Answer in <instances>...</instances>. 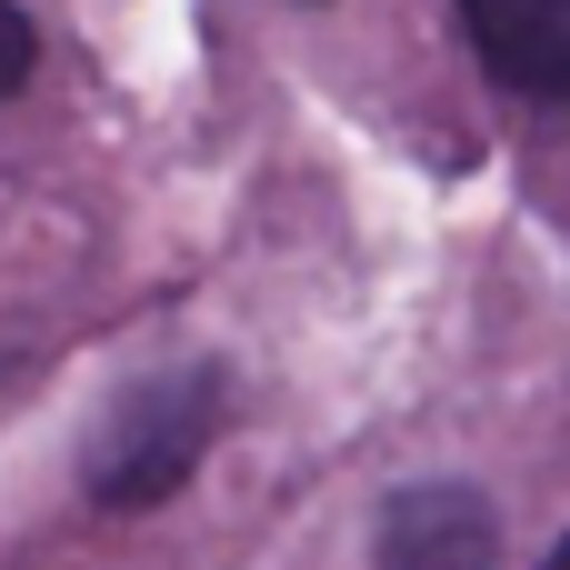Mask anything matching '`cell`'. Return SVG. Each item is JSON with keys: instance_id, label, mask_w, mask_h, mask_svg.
I'll return each instance as SVG.
<instances>
[{"instance_id": "4", "label": "cell", "mask_w": 570, "mask_h": 570, "mask_svg": "<svg viewBox=\"0 0 570 570\" xmlns=\"http://www.w3.org/2000/svg\"><path fill=\"white\" fill-rule=\"evenodd\" d=\"M30 70H40V30L20 20V0H0V100H10Z\"/></svg>"}, {"instance_id": "5", "label": "cell", "mask_w": 570, "mask_h": 570, "mask_svg": "<svg viewBox=\"0 0 570 570\" xmlns=\"http://www.w3.org/2000/svg\"><path fill=\"white\" fill-rule=\"evenodd\" d=\"M541 570H570V531H561V541H551V561H541Z\"/></svg>"}, {"instance_id": "2", "label": "cell", "mask_w": 570, "mask_h": 570, "mask_svg": "<svg viewBox=\"0 0 570 570\" xmlns=\"http://www.w3.org/2000/svg\"><path fill=\"white\" fill-rule=\"evenodd\" d=\"M501 561V511L471 481H411L381 511V570H491Z\"/></svg>"}, {"instance_id": "1", "label": "cell", "mask_w": 570, "mask_h": 570, "mask_svg": "<svg viewBox=\"0 0 570 570\" xmlns=\"http://www.w3.org/2000/svg\"><path fill=\"white\" fill-rule=\"evenodd\" d=\"M210 431H220V371H210V361L150 371V381H140V391H120V401H110V421L90 431L80 481H90V501H100V511H160V501L200 471Z\"/></svg>"}, {"instance_id": "3", "label": "cell", "mask_w": 570, "mask_h": 570, "mask_svg": "<svg viewBox=\"0 0 570 570\" xmlns=\"http://www.w3.org/2000/svg\"><path fill=\"white\" fill-rule=\"evenodd\" d=\"M461 30L501 90L570 110V0H461Z\"/></svg>"}]
</instances>
